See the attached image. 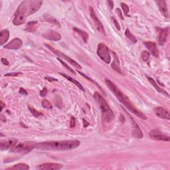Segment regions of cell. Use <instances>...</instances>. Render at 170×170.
Instances as JSON below:
<instances>
[{
  "label": "cell",
  "mask_w": 170,
  "mask_h": 170,
  "mask_svg": "<svg viewBox=\"0 0 170 170\" xmlns=\"http://www.w3.org/2000/svg\"><path fill=\"white\" fill-rule=\"evenodd\" d=\"M41 1H23L20 4L14 15L13 23L15 25H21L25 23L27 16L35 13L41 7Z\"/></svg>",
  "instance_id": "1"
},
{
  "label": "cell",
  "mask_w": 170,
  "mask_h": 170,
  "mask_svg": "<svg viewBox=\"0 0 170 170\" xmlns=\"http://www.w3.org/2000/svg\"><path fill=\"white\" fill-rule=\"evenodd\" d=\"M80 142L79 140H62L44 142L36 145L39 150L48 151H66L78 148Z\"/></svg>",
  "instance_id": "2"
},
{
  "label": "cell",
  "mask_w": 170,
  "mask_h": 170,
  "mask_svg": "<svg viewBox=\"0 0 170 170\" xmlns=\"http://www.w3.org/2000/svg\"><path fill=\"white\" fill-rule=\"evenodd\" d=\"M105 82H106L108 88L113 92L114 94L116 96V97L118 98L120 103L124 105V106L126 107V109H128L130 112L134 113L135 115L138 116L139 118L144 120L147 119L146 116L142 112H140V110H138L134 106V104L132 103L131 100L129 99V98L127 97V96H126L123 92H122V91L120 90L118 86L114 84V82H112L109 79L105 80Z\"/></svg>",
  "instance_id": "3"
},
{
  "label": "cell",
  "mask_w": 170,
  "mask_h": 170,
  "mask_svg": "<svg viewBox=\"0 0 170 170\" xmlns=\"http://www.w3.org/2000/svg\"><path fill=\"white\" fill-rule=\"evenodd\" d=\"M94 98L96 101L97 102L98 105H99L104 119L106 120V122H110L111 120L114 119V114L112 110L110 109L109 104H108L106 100L103 97V96L100 93H98V92H94Z\"/></svg>",
  "instance_id": "4"
},
{
  "label": "cell",
  "mask_w": 170,
  "mask_h": 170,
  "mask_svg": "<svg viewBox=\"0 0 170 170\" xmlns=\"http://www.w3.org/2000/svg\"><path fill=\"white\" fill-rule=\"evenodd\" d=\"M36 144L33 142H23L16 145L12 151L16 154H25L32 151L36 147Z\"/></svg>",
  "instance_id": "5"
},
{
  "label": "cell",
  "mask_w": 170,
  "mask_h": 170,
  "mask_svg": "<svg viewBox=\"0 0 170 170\" xmlns=\"http://www.w3.org/2000/svg\"><path fill=\"white\" fill-rule=\"evenodd\" d=\"M97 55L102 60L107 64H109L111 61V57L109 49L104 43H99L98 45Z\"/></svg>",
  "instance_id": "6"
},
{
  "label": "cell",
  "mask_w": 170,
  "mask_h": 170,
  "mask_svg": "<svg viewBox=\"0 0 170 170\" xmlns=\"http://www.w3.org/2000/svg\"><path fill=\"white\" fill-rule=\"evenodd\" d=\"M45 46H46V47H47V48H49V49H50V50H51V51L53 52L55 55H58V56L59 57H62V58H63L64 60H65V61H67V62H69V63L70 64H71L73 66L76 67V69H82V67L80 65V64H79V63H77V62H76L75 61H74L73 59H72V58H70L69 57H68L67 55H64V53H63V52L59 51L57 50V49H55V48L51 47L50 45H45Z\"/></svg>",
  "instance_id": "7"
},
{
  "label": "cell",
  "mask_w": 170,
  "mask_h": 170,
  "mask_svg": "<svg viewBox=\"0 0 170 170\" xmlns=\"http://www.w3.org/2000/svg\"><path fill=\"white\" fill-rule=\"evenodd\" d=\"M150 136L153 140H160V141H166L169 142L170 140V138L168 136L163 134L162 132H161L159 130H152L150 132Z\"/></svg>",
  "instance_id": "8"
},
{
  "label": "cell",
  "mask_w": 170,
  "mask_h": 170,
  "mask_svg": "<svg viewBox=\"0 0 170 170\" xmlns=\"http://www.w3.org/2000/svg\"><path fill=\"white\" fill-rule=\"evenodd\" d=\"M90 14H91V17L92 19V20H93L95 26L96 27H97V29H98V31L100 33H103V34H105V30L104 29L103 24H102L101 21L98 18L97 14H96V13L94 12V9L92 7H90Z\"/></svg>",
  "instance_id": "9"
},
{
  "label": "cell",
  "mask_w": 170,
  "mask_h": 170,
  "mask_svg": "<svg viewBox=\"0 0 170 170\" xmlns=\"http://www.w3.org/2000/svg\"><path fill=\"white\" fill-rule=\"evenodd\" d=\"M17 142V139L15 138H10L8 139V140H5L1 141V143H0V148H1V150H7L8 149H11V148H13L15 145H16Z\"/></svg>",
  "instance_id": "10"
},
{
  "label": "cell",
  "mask_w": 170,
  "mask_h": 170,
  "mask_svg": "<svg viewBox=\"0 0 170 170\" xmlns=\"http://www.w3.org/2000/svg\"><path fill=\"white\" fill-rule=\"evenodd\" d=\"M63 168V165L56 163H45L37 167V168L41 170H57Z\"/></svg>",
  "instance_id": "11"
},
{
  "label": "cell",
  "mask_w": 170,
  "mask_h": 170,
  "mask_svg": "<svg viewBox=\"0 0 170 170\" xmlns=\"http://www.w3.org/2000/svg\"><path fill=\"white\" fill-rule=\"evenodd\" d=\"M43 37L46 39L51 40V41H57L61 39V35L59 33L53 30H49L45 33L43 34Z\"/></svg>",
  "instance_id": "12"
},
{
  "label": "cell",
  "mask_w": 170,
  "mask_h": 170,
  "mask_svg": "<svg viewBox=\"0 0 170 170\" xmlns=\"http://www.w3.org/2000/svg\"><path fill=\"white\" fill-rule=\"evenodd\" d=\"M154 112L156 114L157 116L159 118L166 120H169L170 119V114L169 111L168 110L165 109L163 107H156L154 109Z\"/></svg>",
  "instance_id": "13"
},
{
  "label": "cell",
  "mask_w": 170,
  "mask_h": 170,
  "mask_svg": "<svg viewBox=\"0 0 170 170\" xmlns=\"http://www.w3.org/2000/svg\"><path fill=\"white\" fill-rule=\"evenodd\" d=\"M23 45V42L19 38H15L12 39L11 41L7 43V45L4 46L5 49H11V50H17L21 47Z\"/></svg>",
  "instance_id": "14"
},
{
  "label": "cell",
  "mask_w": 170,
  "mask_h": 170,
  "mask_svg": "<svg viewBox=\"0 0 170 170\" xmlns=\"http://www.w3.org/2000/svg\"><path fill=\"white\" fill-rule=\"evenodd\" d=\"M169 34V28H165V29H160V31L158 33V37H157V40H158L159 45L161 46H163L166 44L168 39Z\"/></svg>",
  "instance_id": "15"
},
{
  "label": "cell",
  "mask_w": 170,
  "mask_h": 170,
  "mask_svg": "<svg viewBox=\"0 0 170 170\" xmlns=\"http://www.w3.org/2000/svg\"><path fill=\"white\" fill-rule=\"evenodd\" d=\"M144 45L148 50H149V51L150 52V53H151V55H154V56L156 57H158L159 51H158V49H157L156 44L155 43L151 42V41H147V42H144Z\"/></svg>",
  "instance_id": "16"
},
{
  "label": "cell",
  "mask_w": 170,
  "mask_h": 170,
  "mask_svg": "<svg viewBox=\"0 0 170 170\" xmlns=\"http://www.w3.org/2000/svg\"><path fill=\"white\" fill-rule=\"evenodd\" d=\"M156 3L160 9V11H161V13L163 14V15L165 17L168 18L169 12H168V6H167L166 1H164V0H160V1H157Z\"/></svg>",
  "instance_id": "17"
},
{
  "label": "cell",
  "mask_w": 170,
  "mask_h": 170,
  "mask_svg": "<svg viewBox=\"0 0 170 170\" xmlns=\"http://www.w3.org/2000/svg\"><path fill=\"white\" fill-rule=\"evenodd\" d=\"M132 124H133V129L132 130V135L133 136H134L135 138L141 139L143 137V134H142V132L140 130V128H139V126L136 123L134 122V120H132Z\"/></svg>",
  "instance_id": "18"
},
{
  "label": "cell",
  "mask_w": 170,
  "mask_h": 170,
  "mask_svg": "<svg viewBox=\"0 0 170 170\" xmlns=\"http://www.w3.org/2000/svg\"><path fill=\"white\" fill-rule=\"evenodd\" d=\"M10 37V31L7 29L3 30L0 33V45H3L7 41Z\"/></svg>",
  "instance_id": "19"
},
{
  "label": "cell",
  "mask_w": 170,
  "mask_h": 170,
  "mask_svg": "<svg viewBox=\"0 0 170 170\" xmlns=\"http://www.w3.org/2000/svg\"><path fill=\"white\" fill-rule=\"evenodd\" d=\"M61 75H62L63 76H64V78H66L67 80H69V81H70L72 83H73L74 85H76L77 87H78L79 88H80V90H81L82 91H85V88H83V86L81 85V84H80V82H79L77 80H76L75 79H74L73 78H72V77L69 76V75H66V74H64V73H59Z\"/></svg>",
  "instance_id": "20"
},
{
  "label": "cell",
  "mask_w": 170,
  "mask_h": 170,
  "mask_svg": "<svg viewBox=\"0 0 170 170\" xmlns=\"http://www.w3.org/2000/svg\"><path fill=\"white\" fill-rule=\"evenodd\" d=\"M114 57V59L112 63V67L114 70H115L117 72L119 73H122L121 71V69H120V62L118 60V58L117 57V55L114 53H113Z\"/></svg>",
  "instance_id": "21"
},
{
  "label": "cell",
  "mask_w": 170,
  "mask_h": 170,
  "mask_svg": "<svg viewBox=\"0 0 170 170\" xmlns=\"http://www.w3.org/2000/svg\"><path fill=\"white\" fill-rule=\"evenodd\" d=\"M147 78H148V80H149L151 84L152 85V86H154V87H155L156 88V90L157 91V92H160V93H162L163 94H166L167 97H169V94L168 93V92H166L165 91H163V90H162V88H160V86L156 84V81L152 78H151V77L148 76H147Z\"/></svg>",
  "instance_id": "22"
},
{
  "label": "cell",
  "mask_w": 170,
  "mask_h": 170,
  "mask_svg": "<svg viewBox=\"0 0 170 170\" xmlns=\"http://www.w3.org/2000/svg\"><path fill=\"white\" fill-rule=\"evenodd\" d=\"M73 30L75 31V32H76L77 33L79 34V35H80L81 37V38L82 39L83 41H84L85 43H86L88 42V33L84 31H82L81 29H79L78 28H76V27H74Z\"/></svg>",
  "instance_id": "23"
},
{
  "label": "cell",
  "mask_w": 170,
  "mask_h": 170,
  "mask_svg": "<svg viewBox=\"0 0 170 170\" xmlns=\"http://www.w3.org/2000/svg\"><path fill=\"white\" fill-rule=\"evenodd\" d=\"M7 169H23V170H27L29 169V166L26 164V163H17V164H15L13 166L11 167V168H9Z\"/></svg>",
  "instance_id": "24"
},
{
  "label": "cell",
  "mask_w": 170,
  "mask_h": 170,
  "mask_svg": "<svg viewBox=\"0 0 170 170\" xmlns=\"http://www.w3.org/2000/svg\"><path fill=\"white\" fill-rule=\"evenodd\" d=\"M125 35L126 36V37L128 39H129L130 41L133 43H136L137 42V40L136 39L135 37L132 35V33L130 31V30L128 29H127L126 30V32H125Z\"/></svg>",
  "instance_id": "25"
},
{
  "label": "cell",
  "mask_w": 170,
  "mask_h": 170,
  "mask_svg": "<svg viewBox=\"0 0 170 170\" xmlns=\"http://www.w3.org/2000/svg\"><path fill=\"white\" fill-rule=\"evenodd\" d=\"M41 104H42L43 107L45 108V109H51L52 108L51 103L49 100H43L42 101Z\"/></svg>",
  "instance_id": "26"
},
{
  "label": "cell",
  "mask_w": 170,
  "mask_h": 170,
  "mask_svg": "<svg viewBox=\"0 0 170 170\" xmlns=\"http://www.w3.org/2000/svg\"><path fill=\"white\" fill-rule=\"evenodd\" d=\"M141 58L143 60L144 62H146L148 60H149L150 58V53L149 52H148L146 51H144L142 52V55H141Z\"/></svg>",
  "instance_id": "27"
},
{
  "label": "cell",
  "mask_w": 170,
  "mask_h": 170,
  "mask_svg": "<svg viewBox=\"0 0 170 170\" xmlns=\"http://www.w3.org/2000/svg\"><path fill=\"white\" fill-rule=\"evenodd\" d=\"M29 109L30 110L31 112L33 114V116H35V117H39L40 115H41V114H42L41 112H39V111H37V110L34 109L33 107L29 106Z\"/></svg>",
  "instance_id": "28"
},
{
  "label": "cell",
  "mask_w": 170,
  "mask_h": 170,
  "mask_svg": "<svg viewBox=\"0 0 170 170\" xmlns=\"http://www.w3.org/2000/svg\"><path fill=\"white\" fill-rule=\"evenodd\" d=\"M121 6H122V8L123 11H124V13L125 15H128V13L129 12V7H128V6L126 4H124V3H122Z\"/></svg>",
  "instance_id": "29"
},
{
  "label": "cell",
  "mask_w": 170,
  "mask_h": 170,
  "mask_svg": "<svg viewBox=\"0 0 170 170\" xmlns=\"http://www.w3.org/2000/svg\"><path fill=\"white\" fill-rule=\"evenodd\" d=\"M58 61H59L61 62V64H63V66H64V67H65L67 68V69L68 70H70V72H71V73H74V74H75V70H73L72 69H71V68H70V67L69 66H68V65H67V64L66 63H64V62H63V61H62V60L61 59V58H58Z\"/></svg>",
  "instance_id": "30"
},
{
  "label": "cell",
  "mask_w": 170,
  "mask_h": 170,
  "mask_svg": "<svg viewBox=\"0 0 170 170\" xmlns=\"http://www.w3.org/2000/svg\"><path fill=\"white\" fill-rule=\"evenodd\" d=\"M76 124V120L74 117H71L70 118V128H74Z\"/></svg>",
  "instance_id": "31"
},
{
  "label": "cell",
  "mask_w": 170,
  "mask_h": 170,
  "mask_svg": "<svg viewBox=\"0 0 170 170\" xmlns=\"http://www.w3.org/2000/svg\"><path fill=\"white\" fill-rule=\"evenodd\" d=\"M19 75H22L21 73H7L5 75V76H16Z\"/></svg>",
  "instance_id": "32"
},
{
  "label": "cell",
  "mask_w": 170,
  "mask_h": 170,
  "mask_svg": "<svg viewBox=\"0 0 170 170\" xmlns=\"http://www.w3.org/2000/svg\"><path fill=\"white\" fill-rule=\"evenodd\" d=\"M47 88L45 87L41 92H40V95H41V97H45V96L47 95Z\"/></svg>",
  "instance_id": "33"
},
{
  "label": "cell",
  "mask_w": 170,
  "mask_h": 170,
  "mask_svg": "<svg viewBox=\"0 0 170 170\" xmlns=\"http://www.w3.org/2000/svg\"><path fill=\"white\" fill-rule=\"evenodd\" d=\"M112 19H113V22L114 23V25H115V27H116V28L118 29V31H120V27L119 23L117 22V21L115 19H114V17H112Z\"/></svg>",
  "instance_id": "34"
},
{
  "label": "cell",
  "mask_w": 170,
  "mask_h": 170,
  "mask_svg": "<svg viewBox=\"0 0 170 170\" xmlns=\"http://www.w3.org/2000/svg\"><path fill=\"white\" fill-rule=\"evenodd\" d=\"M19 93L21 94H24V95H27V92L25 90L24 88H21L19 89Z\"/></svg>",
  "instance_id": "35"
},
{
  "label": "cell",
  "mask_w": 170,
  "mask_h": 170,
  "mask_svg": "<svg viewBox=\"0 0 170 170\" xmlns=\"http://www.w3.org/2000/svg\"><path fill=\"white\" fill-rule=\"evenodd\" d=\"M1 63H2V64H4V65H9V62L5 59V58H1Z\"/></svg>",
  "instance_id": "36"
},
{
  "label": "cell",
  "mask_w": 170,
  "mask_h": 170,
  "mask_svg": "<svg viewBox=\"0 0 170 170\" xmlns=\"http://www.w3.org/2000/svg\"><path fill=\"white\" fill-rule=\"evenodd\" d=\"M108 4H109L110 8L111 9V10H112L113 7H114V2L112 1H108Z\"/></svg>",
  "instance_id": "37"
},
{
  "label": "cell",
  "mask_w": 170,
  "mask_h": 170,
  "mask_svg": "<svg viewBox=\"0 0 170 170\" xmlns=\"http://www.w3.org/2000/svg\"><path fill=\"white\" fill-rule=\"evenodd\" d=\"M45 79H47V80L49 81H57V80L56 79H53V78H51V77H45Z\"/></svg>",
  "instance_id": "38"
},
{
  "label": "cell",
  "mask_w": 170,
  "mask_h": 170,
  "mask_svg": "<svg viewBox=\"0 0 170 170\" xmlns=\"http://www.w3.org/2000/svg\"><path fill=\"white\" fill-rule=\"evenodd\" d=\"M116 11L118 12V14H119V16H120V17L121 18V19H123V17H122V13H121V11H120V10H119V9H117Z\"/></svg>",
  "instance_id": "39"
},
{
  "label": "cell",
  "mask_w": 170,
  "mask_h": 170,
  "mask_svg": "<svg viewBox=\"0 0 170 170\" xmlns=\"http://www.w3.org/2000/svg\"><path fill=\"white\" fill-rule=\"evenodd\" d=\"M1 109H3V108L4 107V104L2 103V102H1Z\"/></svg>",
  "instance_id": "40"
}]
</instances>
